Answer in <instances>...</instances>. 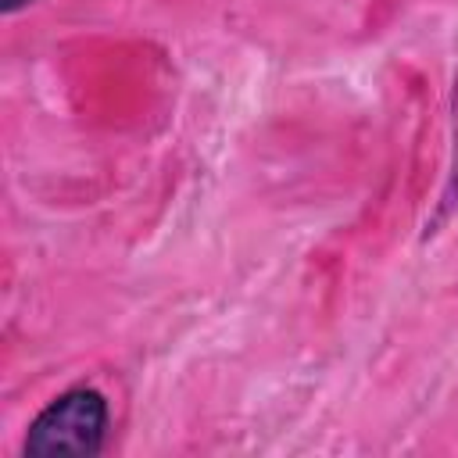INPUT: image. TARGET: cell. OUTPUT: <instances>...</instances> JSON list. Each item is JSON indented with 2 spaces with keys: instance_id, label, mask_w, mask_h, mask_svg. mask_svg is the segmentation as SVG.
<instances>
[{
  "instance_id": "cell-1",
  "label": "cell",
  "mask_w": 458,
  "mask_h": 458,
  "mask_svg": "<svg viewBox=\"0 0 458 458\" xmlns=\"http://www.w3.org/2000/svg\"><path fill=\"white\" fill-rule=\"evenodd\" d=\"M107 437V401L93 386H72L54 397L25 433V454H97Z\"/></svg>"
},
{
  "instance_id": "cell-2",
  "label": "cell",
  "mask_w": 458,
  "mask_h": 458,
  "mask_svg": "<svg viewBox=\"0 0 458 458\" xmlns=\"http://www.w3.org/2000/svg\"><path fill=\"white\" fill-rule=\"evenodd\" d=\"M25 4H32V0H4V14H14V11L25 7Z\"/></svg>"
}]
</instances>
